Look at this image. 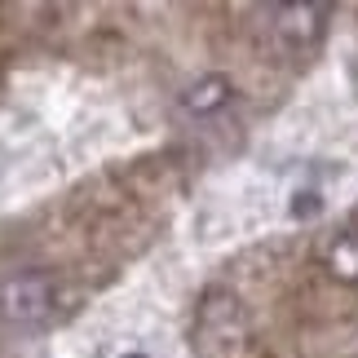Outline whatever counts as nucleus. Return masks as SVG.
I'll return each instance as SVG.
<instances>
[{"mask_svg": "<svg viewBox=\"0 0 358 358\" xmlns=\"http://www.w3.org/2000/svg\"><path fill=\"white\" fill-rule=\"evenodd\" d=\"M53 306V283L45 274H22V279H13L5 287V314L13 323H36L45 319Z\"/></svg>", "mask_w": 358, "mask_h": 358, "instance_id": "nucleus-1", "label": "nucleus"}, {"mask_svg": "<svg viewBox=\"0 0 358 358\" xmlns=\"http://www.w3.org/2000/svg\"><path fill=\"white\" fill-rule=\"evenodd\" d=\"M323 18H327L323 5H283L279 9V31L292 40V45H306V40H314L323 31Z\"/></svg>", "mask_w": 358, "mask_h": 358, "instance_id": "nucleus-2", "label": "nucleus"}, {"mask_svg": "<svg viewBox=\"0 0 358 358\" xmlns=\"http://www.w3.org/2000/svg\"><path fill=\"white\" fill-rule=\"evenodd\" d=\"M182 102H186L190 115H213L217 106L230 102V80L226 76H203V80H195V85L186 89Z\"/></svg>", "mask_w": 358, "mask_h": 358, "instance_id": "nucleus-3", "label": "nucleus"}, {"mask_svg": "<svg viewBox=\"0 0 358 358\" xmlns=\"http://www.w3.org/2000/svg\"><path fill=\"white\" fill-rule=\"evenodd\" d=\"M120 358H146V354H137V350H129V354H120Z\"/></svg>", "mask_w": 358, "mask_h": 358, "instance_id": "nucleus-4", "label": "nucleus"}]
</instances>
